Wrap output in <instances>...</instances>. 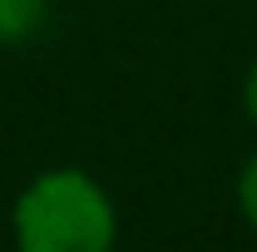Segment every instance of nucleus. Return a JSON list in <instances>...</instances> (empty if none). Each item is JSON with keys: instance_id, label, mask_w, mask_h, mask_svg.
<instances>
[{"instance_id": "2", "label": "nucleus", "mask_w": 257, "mask_h": 252, "mask_svg": "<svg viewBox=\"0 0 257 252\" xmlns=\"http://www.w3.org/2000/svg\"><path fill=\"white\" fill-rule=\"evenodd\" d=\"M45 20V0H0V45L25 40Z\"/></svg>"}, {"instance_id": "1", "label": "nucleus", "mask_w": 257, "mask_h": 252, "mask_svg": "<svg viewBox=\"0 0 257 252\" xmlns=\"http://www.w3.org/2000/svg\"><path fill=\"white\" fill-rule=\"evenodd\" d=\"M10 232L15 252H114L119 218L99 178L84 168H50L15 198Z\"/></svg>"}, {"instance_id": "3", "label": "nucleus", "mask_w": 257, "mask_h": 252, "mask_svg": "<svg viewBox=\"0 0 257 252\" xmlns=\"http://www.w3.org/2000/svg\"><path fill=\"white\" fill-rule=\"evenodd\" d=\"M237 208H242V218L257 227V154L242 163V173H237Z\"/></svg>"}, {"instance_id": "4", "label": "nucleus", "mask_w": 257, "mask_h": 252, "mask_svg": "<svg viewBox=\"0 0 257 252\" xmlns=\"http://www.w3.org/2000/svg\"><path fill=\"white\" fill-rule=\"evenodd\" d=\"M242 104H247V119H252V129H257V60H252V69H247V84H242Z\"/></svg>"}]
</instances>
